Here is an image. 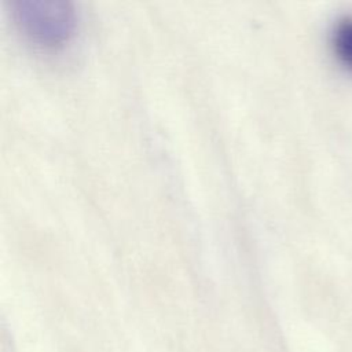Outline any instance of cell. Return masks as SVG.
Wrapping results in <instances>:
<instances>
[{
    "label": "cell",
    "mask_w": 352,
    "mask_h": 352,
    "mask_svg": "<svg viewBox=\"0 0 352 352\" xmlns=\"http://www.w3.org/2000/svg\"><path fill=\"white\" fill-rule=\"evenodd\" d=\"M12 14L28 37L50 47L66 41L76 25L74 10L65 1L19 0L14 3Z\"/></svg>",
    "instance_id": "obj_1"
},
{
    "label": "cell",
    "mask_w": 352,
    "mask_h": 352,
    "mask_svg": "<svg viewBox=\"0 0 352 352\" xmlns=\"http://www.w3.org/2000/svg\"><path fill=\"white\" fill-rule=\"evenodd\" d=\"M331 48L338 63L352 73V15L342 16L334 23Z\"/></svg>",
    "instance_id": "obj_2"
}]
</instances>
